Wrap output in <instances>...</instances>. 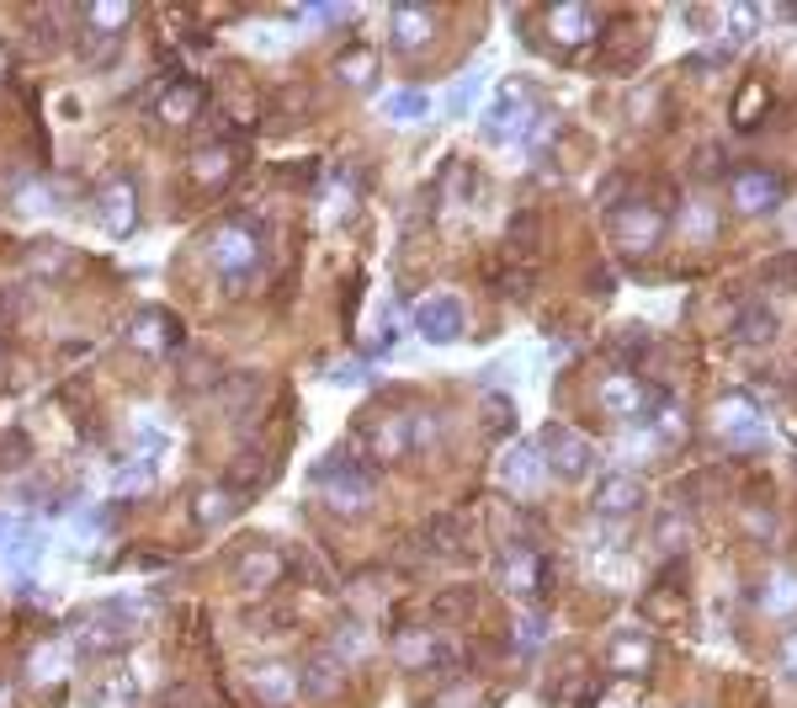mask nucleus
Listing matches in <instances>:
<instances>
[{
    "label": "nucleus",
    "mask_w": 797,
    "mask_h": 708,
    "mask_svg": "<svg viewBox=\"0 0 797 708\" xmlns=\"http://www.w3.org/2000/svg\"><path fill=\"white\" fill-rule=\"evenodd\" d=\"M728 192H734V209L750 213V219H765V213L782 209V176L765 170V166L734 170V187H728Z\"/></svg>",
    "instance_id": "obj_7"
},
{
    "label": "nucleus",
    "mask_w": 797,
    "mask_h": 708,
    "mask_svg": "<svg viewBox=\"0 0 797 708\" xmlns=\"http://www.w3.org/2000/svg\"><path fill=\"white\" fill-rule=\"evenodd\" d=\"M782 671H787V676L797 682V634H787V639H782Z\"/></svg>",
    "instance_id": "obj_32"
},
{
    "label": "nucleus",
    "mask_w": 797,
    "mask_h": 708,
    "mask_svg": "<svg viewBox=\"0 0 797 708\" xmlns=\"http://www.w3.org/2000/svg\"><path fill=\"white\" fill-rule=\"evenodd\" d=\"M91 22H102V27H118V22H128V5H96V11H91Z\"/></svg>",
    "instance_id": "obj_31"
},
{
    "label": "nucleus",
    "mask_w": 797,
    "mask_h": 708,
    "mask_svg": "<svg viewBox=\"0 0 797 708\" xmlns=\"http://www.w3.org/2000/svg\"><path fill=\"white\" fill-rule=\"evenodd\" d=\"M521 650H537V645H543V634H548V624H543V618H537V613H521Z\"/></svg>",
    "instance_id": "obj_26"
},
{
    "label": "nucleus",
    "mask_w": 797,
    "mask_h": 708,
    "mask_svg": "<svg viewBox=\"0 0 797 708\" xmlns=\"http://www.w3.org/2000/svg\"><path fill=\"white\" fill-rule=\"evenodd\" d=\"M59 666H64V656H59V650L48 645V650H38V661H33V676H53Z\"/></svg>",
    "instance_id": "obj_30"
},
{
    "label": "nucleus",
    "mask_w": 797,
    "mask_h": 708,
    "mask_svg": "<svg viewBox=\"0 0 797 708\" xmlns=\"http://www.w3.org/2000/svg\"><path fill=\"white\" fill-rule=\"evenodd\" d=\"M500 480H505L511 491H537V485H543V453H537V442H516V448L500 459Z\"/></svg>",
    "instance_id": "obj_13"
},
{
    "label": "nucleus",
    "mask_w": 797,
    "mask_h": 708,
    "mask_svg": "<svg viewBox=\"0 0 797 708\" xmlns=\"http://www.w3.org/2000/svg\"><path fill=\"white\" fill-rule=\"evenodd\" d=\"M478 85H484V70H468L463 81H457L452 91H447V107H452L457 118H463V113H468V107L478 102Z\"/></svg>",
    "instance_id": "obj_23"
},
{
    "label": "nucleus",
    "mask_w": 797,
    "mask_h": 708,
    "mask_svg": "<svg viewBox=\"0 0 797 708\" xmlns=\"http://www.w3.org/2000/svg\"><path fill=\"white\" fill-rule=\"evenodd\" d=\"M16 203H22L27 213H53V192H48V187H27Z\"/></svg>",
    "instance_id": "obj_29"
},
{
    "label": "nucleus",
    "mask_w": 797,
    "mask_h": 708,
    "mask_svg": "<svg viewBox=\"0 0 797 708\" xmlns=\"http://www.w3.org/2000/svg\"><path fill=\"white\" fill-rule=\"evenodd\" d=\"M207 256H213V267H218L229 283H239V278H250V272H255V256H261V246H255V235H245L239 224H229V229H213Z\"/></svg>",
    "instance_id": "obj_9"
},
{
    "label": "nucleus",
    "mask_w": 797,
    "mask_h": 708,
    "mask_svg": "<svg viewBox=\"0 0 797 708\" xmlns=\"http://www.w3.org/2000/svg\"><path fill=\"white\" fill-rule=\"evenodd\" d=\"M128 341H133V346H144V352H170V346H176V326H170L165 315L150 309V315H139V320L128 326Z\"/></svg>",
    "instance_id": "obj_16"
},
{
    "label": "nucleus",
    "mask_w": 797,
    "mask_h": 708,
    "mask_svg": "<svg viewBox=\"0 0 797 708\" xmlns=\"http://www.w3.org/2000/svg\"><path fill=\"white\" fill-rule=\"evenodd\" d=\"M596 517H606V522H617V517H638L643 506H649V491H643V480L638 474H628V469H611L606 480L596 485Z\"/></svg>",
    "instance_id": "obj_8"
},
{
    "label": "nucleus",
    "mask_w": 797,
    "mask_h": 708,
    "mask_svg": "<svg viewBox=\"0 0 797 708\" xmlns=\"http://www.w3.org/2000/svg\"><path fill=\"white\" fill-rule=\"evenodd\" d=\"M255 693H261L266 704H287V698L298 693V676L287 666H261L255 671Z\"/></svg>",
    "instance_id": "obj_21"
},
{
    "label": "nucleus",
    "mask_w": 797,
    "mask_h": 708,
    "mask_svg": "<svg viewBox=\"0 0 797 708\" xmlns=\"http://www.w3.org/2000/svg\"><path fill=\"white\" fill-rule=\"evenodd\" d=\"M330 687H335V661H314V671H309V693L324 698Z\"/></svg>",
    "instance_id": "obj_28"
},
{
    "label": "nucleus",
    "mask_w": 797,
    "mask_h": 708,
    "mask_svg": "<svg viewBox=\"0 0 797 708\" xmlns=\"http://www.w3.org/2000/svg\"><path fill=\"white\" fill-rule=\"evenodd\" d=\"M734 335H739L745 346H765V341L776 335V315H771L765 304H750V309L739 315V326H734Z\"/></svg>",
    "instance_id": "obj_20"
},
{
    "label": "nucleus",
    "mask_w": 797,
    "mask_h": 708,
    "mask_svg": "<svg viewBox=\"0 0 797 708\" xmlns=\"http://www.w3.org/2000/svg\"><path fill=\"white\" fill-rule=\"evenodd\" d=\"M543 22H548V33L563 48H580V43H591V33H596V11L591 5H554Z\"/></svg>",
    "instance_id": "obj_12"
},
{
    "label": "nucleus",
    "mask_w": 797,
    "mask_h": 708,
    "mask_svg": "<svg viewBox=\"0 0 797 708\" xmlns=\"http://www.w3.org/2000/svg\"><path fill=\"white\" fill-rule=\"evenodd\" d=\"M229 511H235V500L224 496V491H202V496H198V517H202V522H224Z\"/></svg>",
    "instance_id": "obj_24"
},
{
    "label": "nucleus",
    "mask_w": 797,
    "mask_h": 708,
    "mask_svg": "<svg viewBox=\"0 0 797 708\" xmlns=\"http://www.w3.org/2000/svg\"><path fill=\"white\" fill-rule=\"evenodd\" d=\"M431 33H437V16H431V11H409V5L394 11V43L398 48H426Z\"/></svg>",
    "instance_id": "obj_18"
},
{
    "label": "nucleus",
    "mask_w": 797,
    "mask_h": 708,
    "mask_svg": "<svg viewBox=\"0 0 797 708\" xmlns=\"http://www.w3.org/2000/svg\"><path fill=\"white\" fill-rule=\"evenodd\" d=\"M686 229H691V235H707V209H691V219H686Z\"/></svg>",
    "instance_id": "obj_34"
},
{
    "label": "nucleus",
    "mask_w": 797,
    "mask_h": 708,
    "mask_svg": "<svg viewBox=\"0 0 797 708\" xmlns=\"http://www.w3.org/2000/svg\"><path fill=\"white\" fill-rule=\"evenodd\" d=\"M420 543L431 548V559H463L468 554V522L457 511H441L420 528Z\"/></svg>",
    "instance_id": "obj_11"
},
{
    "label": "nucleus",
    "mask_w": 797,
    "mask_h": 708,
    "mask_svg": "<svg viewBox=\"0 0 797 708\" xmlns=\"http://www.w3.org/2000/svg\"><path fill=\"white\" fill-rule=\"evenodd\" d=\"M372 480H378V469H372V459H361L357 448H335L314 469V485L335 506H361V500L372 496Z\"/></svg>",
    "instance_id": "obj_2"
},
{
    "label": "nucleus",
    "mask_w": 797,
    "mask_h": 708,
    "mask_svg": "<svg viewBox=\"0 0 797 708\" xmlns=\"http://www.w3.org/2000/svg\"><path fill=\"white\" fill-rule=\"evenodd\" d=\"M452 650H447V639L437 634H409V639H398V661L409 671H426V666H441Z\"/></svg>",
    "instance_id": "obj_15"
},
{
    "label": "nucleus",
    "mask_w": 797,
    "mask_h": 708,
    "mask_svg": "<svg viewBox=\"0 0 797 708\" xmlns=\"http://www.w3.org/2000/svg\"><path fill=\"white\" fill-rule=\"evenodd\" d=\"M0 708H11V693H5V687H0Z\"/></svg>",
    "instance_id": "obj_35"
},
{
    "label": "nucleus",
    "mask_w": 797,
    "mask_h": 708,
    "mask_svg": "<svg viewBox=\"0 0 797 708\" xmlns=\"http://www.w3.org/2000/svg\"><path fill=\"white\" fill-rule=\"evenodd\" d=\"M537 453H543V469H554L558 480H585L596 469V448L580 432H569L563 421H548L537 432Z\"/></svg>",
    "instance_id": "obj_3"
},
{
    "label": "nucleus",
    "mask_w": 797,
    "mask_h": 708,
    "mask_svg": "<svg viewBox=\"0 0 797 708\" xmlns=\"http://www.w3.org/2000/svg\"><path fill=\"white\" fill-rule=\"evenodd\" d=\"M409 326L420 341H431V346H447V341H457L463 326H468V315H463V298L457 293H431V298H420L415 304V315H409Z\"/></svg>",
    "instance_id": "obj_5"
},
{
    "label": "nucleus",
    "mask_w": 797,
    "mask_h": 708,
    "mask_svg": "<svg viewBox=\"0 0 797 708\" xmlns=\"http://www.w3.org/2000/svg\"><path fill=\"white\" fill-rule=\"evenodd\" d=\"M102 224L112 235H128L133 229V181H118L107 198H102Z\"/></svg>",
    "instance_id": "obj_19"
},
{
    "label": "nucleus",
    "mask_w": 797,
    "mask_h": 708,
    "mask_svg": "<svg viewBox=\"0 0 797 708\" xmlns=\"http://www.w3.org/2000/svg\"><path fill=\"white\" fill-rule=\"evenodd\" d=\"M341 75L346 81H372V54H346L341 59Z\"/></svg>",
    "instance_id": "obj_27"
},
{
    "label": "nucleus",
    "mask_w": 797,
    "mask_h": 708,
    "mask_svg": "<svg viewBox=\"0 0 797 708\" xmlns=\"http://www.w3.org/2000/svg\"><path fill=\"white\" fill-rule=\"evenodd\" d=\"M611 666H649V639L643 634H622L617 645H611Z\"/></svg>",
    "instance_id": "obj_22"
},
{
    "label": "nucleus",
    "mask_w": 797,
    "mask_h": 708,
    "mask_svg": "<svg viewBox=\"0 0 797 708\" xmlns=\"http://www.w3.org/2000/svg\"><path fill=\"white\" fill-rule=\"evenodd\" d=\"M611 229H617V240H622V250H633V256H643V250L659 246V235H665V213L654 209L649 198H633V203H622L617 209V219H611Z\"/></svg>",
    "instance_id": "obj_6"
},
{
    "label": "nucleus",
    "mask_w": 797,
    "mask_h": 708,
    "mask_svg": "<svg viewBox=\"0 0 797 708\" xmlns=\"http://www.w3.org/2000/svg\"><path fill=\"white\" fill-rule=\"evenodd\" d=\"M600 405H606V416H617V421H643V416H654V400H649V389L638 384L633 374H606L600 378Z\"/></svg>",
    "instance_id": "obj_10"
},
{
    "label": "nucleus",
    "mask_w": 797,
    "mask_h": 708,
    "mask_svg": "<svg viewBox=\"0 0 797 708\" xmlns=\"http://www.w3.org/2000/svg\"><path fill=\"white\" fill-rule=\"evenodd\" d=\"M756 27H760V11H756V5H728V33H734V38L745 43L750 33H756Z\"/></svg>",
    "instance_id": "obj_25"
},
{
    "label": "nucleus",
    "mask_w": 797,
    "mask_h": 708,
    "mask_svg": "<svg viewBox=\"0 0 797 708\" xmlns=\"http://www.w3.org/2000/svg\"><path fill=\"white\" fill-rule=\"evenodd\" d=\"M330 378H341V384H357L361 368H357V363H341V368H330Z\"/></svg>",
    "instance_id": "obj_33"
},
{
    "label": "nucleus",
    "mask_w": 797,
    "mask_h": 708,
    "mask_svg": "<svg viewBox=\"0 0 797 708\" xmlns=\"http://www.w3.org/2000/svg\"><path fill=\"white\" fill-rule=\"evenodd\" d=\"M426 113H431V96L420 85H398L383 96V118H394V123H420Z\"/></svg>",
    "instance_id": "obj_17"
},
{
    "label": "nucleus",
    "mask_w": 797,
    "mask_h": 708,
    "mask_svg": "<svg viewBox=\"0 0 797 708\" xmlns=\"http://www.w3.org/2000/svg\"><path fill=\"white\" fill-rule=\"evenodd\" d=\"M723 437L739 442V448H756V442H765V416H760L756 405L728 400V405H723Z\"/></svg>",
    "instance_id": "obj_14"
},
{
    "label": "nucleus",
    "mask_w": 797,
    "mask_h": 708,
    "mask_svg": "<svg viewBox=\"0 0 797 708\" xmlns=\"http://www.w3.org/2000/svg\"><path fill=\"white\" fill-rule=\"evenodd\" d=\"M500 586L516 597L521 607L537 602V586H543V548L532 539H511L500 548Z\"/></svg>",
    "instance_id": "obj_4"
},
{
    "label": "nucleus",
    "mask_w": 797,
    "mask_h": 708,
    "mask_svg": "<svg viewBox=\"0 0 797 708\" xmlns=\"http://www.w3.org/2000/svg\"><path fill=\"white\" fill-rule=\"evenodd\" d=\"M532 128H537V96H532V85L500 81L489 113H484V139L489 144H521V139H532Z\"/></svg>",
    "instance_id": "obj_1"
}]
</instances>
